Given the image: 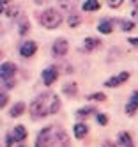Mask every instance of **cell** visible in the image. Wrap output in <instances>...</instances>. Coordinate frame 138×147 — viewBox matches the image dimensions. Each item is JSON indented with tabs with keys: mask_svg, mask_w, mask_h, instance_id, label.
I'll return each mask as SVG.
<instances>
[{
	"mask_svg": "<svg viewBox=\"0 0 138 147\" xmlns=\"http://www.w3.org/2000/svg\"><path fill=\"white\" fill-rule=\"evenodd\" d=\"M51 131H53V126H44L37 133L34 147H51Z\"/></svg>",
	"mask_w": 138,
	"mask_h": 147,
	"instance_id": "obj_5",
	"label": "cell"
},
{
	"mask_svg": "<svg viewBox=\"0 0 138 147\" xmlns=\"http://www.w3.org/2000/svg\"><path fill=\"white\" fill-rule=\"evenodd\" d=\"M101 46V39L99 37H87L83 41V50L85 51H92L96 48H99Z\"/></svg>",
	"mask_w": 138,
	"mask_h": 147,
	"instance_id": "obj_15",
	"label": "cell"
},
{
	"mask_svg": "<svg viewBox=\"0 0 138 147\" xmlns=\"http://www.w3.org/2000/svg\"><path fill=\"white\" fill-rule=\"evenodd\" d=\"M113 23H115V20L106 18V20H103V22H99L98 30L101 34H110V32H113Z\"/></svg>",
	"mask_w": 138,
	"mask_h": 147,
	"instance_id": "obj_14",
	"label": "cell"
},
{
	"mask_svg": "<svg viewBox=\"0 0 138 147\" xmlns=\"http://www.w3.org/2000/svg\"><path fill=\"white\" fill-rule=\"evenodd\" d=\"M103 147H115V144H113L112 140H104V142H103Z\"/></svg>",
	"mask_w": 138,
	"mask_h": 147,
	"instance_id": "obj_30",
	"label": "cell"
},
{
	"mask_svg": "<svg viewBox=\"0 0 138 147\" xmlns=\"http://www.w3.org/2000/svg\"><path fill=\"white\" fill-rule=\"evenodd\" d=\"M16 147H25V145H21V144H20V145H16Z\"/></svg>",
	"mask_w": 138,
	"mask_h": 147,
	"instance_id": "obj_32",
	"label": "cell"
},
{
	"mask_svg": "<svg viewBox=\"0 0 138 147\" xmlns=\"http://www.w3.org/2000/svg\"><path fill=\"white\" fill-rule=\"evenodd\" d=\"M136 110H138V90H135L131 94L129 101H127V105H126V113L127 115H135Z\"/></svg>",
	"mask_w": 138,
	"mask_h": 147,
	"instance_id": "obj_11",
	"label": "cell"
},
{
	"mask_svg": "<svg viewBox=\"0 0 138 147\" xmlns=\"http://www.w3.org/2000/svg\"><path fill=\"white\" fill-rule=\"evenodd\" d=\"M119 144H120L122 147H135L133 138H131V135L127 133V131H120V133H119Z\"/></svg>",
	"mask_w": 138,
	"mask_h": 147,
	"instance_id": "obj_19",
	"label": "cell"
},
{
	"mask_svg": "<svg viewBox=\"0 0 138 147\" xmlns=\"http://www.w3.org/2000/svg\"><path fill=\"white\" fill-rule=\"evenodd\" d=\"M41 78H42V83H44L46 87L53 85V83H55V80L59 78V67H57V66H48L44 71L41 73Z\"/></svg>",
	"mask_w": 138,
	"mask_h": 147,
	"instance_id": "obj_6",
	"label": "cell"
},
{
	"mask_svg": "<svg viewBox=\"0 0 138 147\" xmlns=\"http://www.w3.org/2000/svg\"><path fill=\"white\" fill-rule=\"evenodd\" d=\"M60 110V98L57 96V94H53V99H51V108H50V115L57 113Z\"/></svg>",
	"mask_w": 138,
	"mask_h": 147,
	"instance_id": "obj_22",
	"label": "cell"
},
{
	"mask_svg": "<svg viewBox=\"0 0 138 147\" xmlns=\"http://www.w3.org/2000/svg\"><path fill=\"white\" fill-rule=\"evenodd\" d=\"M16 64L13 62H2L0 66V78H2V89L11 90L16 83Z\"/></svg>",
	"mask_w": 138,
	"mask_h": 147,
	"instance_id": "obj_2",
	"label": "cell"
},
{
	"mask_svg": "<svg viewBox=\"0 0 138 147\" xmlns=\"http://www.w3.org/2000/svg\"><path fill=\"white\" fill-rule=\"evenodd\" d=\"M101 7V4L98 2V0H85V2H81V9L83 11H98V9Z\"/></svg>",
	"mask_w": 138,
	"mask_h": 147,
	"instance_id": "obj_21",
	"label": "cell"
},
{
	"mask_svg": "<svg viewBox=\"0 0 138 147\" xmlns=\"http://www.w3.org/2000/svg\"><path fill=\"white\" fill-rule=\"evenodd\" d=\"M127 80H129V73H127V71H122V73H119V75H113V76H110L108 80H104V87L113 89V87L122 85V83L127 82Z\"/></svg>",
	"mask_w": 138,
	"mask_h": 147,
	"instance_id": "obj_8",
	"label": "cell"
},
{
	"mask_svg": "<svg viewBox=\"0 0 138 147\" xmlns=\"http://www.w3.org/2000/svg\"><path fill=\"white\" fill-rule=\"evenodd\" d=\"M51 99L53 94L51 92H42L30 103V115L32 119H42L50 115V108H51Z\"/></svg>",
	"mask_w": 138,
	"mask_h": 147,
	"instance_id": "obj_1",
	"label": "cell"
},
{
	"mask_svg": "<svg viewBox=\"0 0 138 147\" xmlns=\"http://www.w3.org/2000/svg\"><path fill=\"white\" fill-rule=\"evenodd\" d=\"M120 4H124L122 0H110V2H108V5H110L112 9H117V7H120Z\"/></svg>",
	"mask_w": 138,
	"mask_h": 147,
	"instance_id": "obj_27",
	"label": "cell"
},
{
	"mask_svg": "<svg viewBox=\"0 0 138 147\" xmlns=\"http://www.w3.org/2000/svg\"><path fill=\"white\" fill-rule=\"evenodd\" d=\"M7 105V94H5V90H2V96H0V107H5Z\"/></svg>",
	"mask_w": 138,
	"mask_h": 147,
	"instance_id": "obj_28",
	"label": "cell"
},
{
	"mask_svg": "<svg viewBox=\"0 0 138 147\" xmlns=\"http://www.w3.org/2000/svg\"><path fill=\"white\" fill-rule=\"evenodd\" d=\"M135 4V9H133V16H136L138 18V2H133Z\"/></svg>",
	"mask_w": 138,
	"mask_h": 147,
	"instance_id": "obj_31",
	"label": "cell"
},
{
	"mask_svg": "<svg viewBox=\"0 0 138 147\" xmlns=\"http://www.w3.org/2000/svg\"><path fill=\"white\" fill-rule=\"evenodd\" d=\"M25 138H27L25 126L23 124H18V126H14V128H13V131L5 136V147H11V145H14V144H21Z\"/></svg>",
	"mask_w": 138,
	"mask_h": 147,
	"instance_id": "obj_4",
	"label": "cell"
},
{
	"mask_svg": "<svg viewBox=\"0 0 138 147\" xmlns=\"http://www.w3.org/2000/svg\"><path fill=\"white\" fill-rule=\"evenodd\" d=\"M119 25H120V28L124 30V32H129V30H133V28H135V23L131 22V20H120Z\"/></svg>",
	"mask_w": 138,
	"mask_h": 147,
	"instance_id": "obj_23",
	"label": "cell"
},
{
	"mask_svg": "<svg viewBox=\"0 0 138 147\" xmlns=\"http://www.w3.org/2000/svg\"><path fill=\"white\" fill-rule=\"evenodd\" d=\"M98 112H96V107H92V105H87V107H83L80 110H76V117H87V115H96Z\"/></svg>",
	"mask_w": 138,
	"mask_h": 147,
	"instance_id": "obj_20",
	"label": "cell"
},
{
	"mask_svg": "<svg viewBox=\"0 0 138 147\" xmlns=\"http://www.w3.org/2000/svg\"><path fill=\"white\" fill-rule=\"evenodd\" d=\"M36 51H37V45L34 41H25V43L20 46V55L25 57V59H30L32 55H36Z\"/></svg>",
	"mask_w": 138,
	"mask_h": 147,
	"instance_id": "obj_10",
	"label": "cell"
},
{
	"mask_svg": "<svg viewBox=\"0 0 138 147\" xmlns=\"http://www.w3.org/2000/svg\"><path fill=\"white\" fill-rule=\"evenodd\" d=\"M87 99L89 101H106V96L103 92H94V94H89Z\"/></svg>",
	"mask_w": 138,
	"mask_h": 147,
	"instance_id": "obj_25",
	"label": "cell"
},
{
	"mask_svg": "<svg viewBox=\"0 0 138 147\" xmlns=\"http://www.w3.org/2000/svg\"><path fill=\"white\" fill-rule=\"evenodd\" d=\"M9 20H16V22H18V20L21 18V7L20 5H16V4H9V7H7V11L4 13Z\"/></svg>",
	"mask_w": 138,
	"mask_h": 147,
	"instance_id": "obj_12",
	"label": "cell"
},
{
	"mask_svg": "<svg viewBox=\"0 0 138 147\" xmlns=\"http://www.w3.org/2000/svg\"><path fill=\"white\" fill-rule=\"evenodd\" d=\"M96 121H98L101 126H106V124H108V117H106L104 113H99V112L96 113Z\"/></svg>",
	"mask_w": 138,
	"mask_h": 147,
	"instance_id": "obj_26",
	"label": "cell"
},
{
	"mask_svg": "<svg viewBox=\"0 0 138 147\" xmlns=\"http://www.w3.org/2000/svg\"><path fill=\"white\" fill-rule=\"evenodd\" d=\"M73 131H74V136H76L78 140H81V138H85V136H87L89 126L85 124V122H76V124H74V128H73Z\"/></svg>",
	"mask_w": 138,
	"mask_h": 147,
	"instance_id": "obj_13",
	"label": "cell"
},
{
	"mask_svg": "<svg viewBox=\"0 0 138 147\" xmlns=\"http://www.w3.org/2000/svg\"><path fill=\"white\" fill-rule=\"evenodd\" d=\"M127 43H129V45H133V46H136V48H138V37H129V39H127Z\"/></svg>",
	"mask_w": 138,
	"mask_h": 147,
	"instance_id": "obj_29",
	"label": "cell"
},
{
	"mask_svg": "<svg viewBox=\"0 0 138 147\" xmlns=\"http://www.w3.org/2000/svg\"><path fill=\"white\" fill-rule=\"evenodd\" d=\"M62 92L66 94L67 98H74V96H76V94H78V85H76V83H74V82H67L66 85L62 87Z\"/></svg>",
	"mask_w": 138,
	"mask_h": 147,
	"instance_id": "obj_18",
	"label": "cell"
},
{
	"mask_svg": "<svg viewBox=\"0 0 138 147\" xmlns=\"http://www.w3.org/2000/svg\"><path fill=\"white\" fill-rule=\"evenodd\" d=\"M53 142L57 144V147H69L71 145V142H69V136H67V133L64 131L62 128H53Z\"/></svg>",
	"mask_w": 138,
	"mask_h": 147,
	"instance_id": "obj_9",
	"label": "cell"
},
{
	"mask_svg": "<svg viewBox=\"0 0 138 147\" xmlns=\"http://www.w3.org/2000/svg\"><path fill=\"white\" fill-rule=\"evenodd\" d=\"M30 32V22H28V18L27 16H21L18 20V34L20 36H25Z\"/></svg>",
	"mask_w": 138,
	"mask_h": 147,
	"instance_id": "obj_17",
	"label": "cell"
},
{
	"mask_svg": "<svg viewBox=\"0 0 138 147\" xmlns=\"http://www.w3.org/2000/svg\"><path fill=\"white\" fill-rule=\"evenodd\" d=\"M23 112H25V103H23V101H18V103H14L13 107H11L9 117H11V119H16V117H20Z\"/></svg>",
	"mask_w": 138,
	"mask_h": 147,
	"instance_id": "obj_16",
	"label": "cell"
},
{
	"mask_svg": "<svg viewBox=\"0 0 138 147\" xmlns=\"http://www.w3.org/2000/svg\"><path fill=\"white\" fill-rule=\"evenodd\" d=\"M67 50H69V43H67V39H64V37H59L53 41V46H51V53L55 55V57H64L67 53Z\"/></svg>",
	"mask_w": 138,
	"mask_h": 147,
	"instance_id": "obj_7",
	"label": "cell"
},
{
	"mask_svg": "<svg viewBox=\"0 0 138 147\" xmlns=\"http://www.w3.org/2000/svg\"><path fill=\"white\" fill-rule=\"evenodd\" d=\"M81 23V18L78 16V14H69L67 16V25H71V27H78Z\"/></svg>",
	"mask_w": 138,
	"mask_h": 147,
	"instance_id": "obj_24",
	"label": "cell"
},
{
	"mask_svg": "<svg viewBox=\"0 0 138 147\" xmlns=\"http://www.w3.org/2000/svg\"><path fill=\"white\" fill-rule=\"evenodd\" d=\"M39 23L44 27V28H48V30H53V28L60 27V23H62V14L57 11V9L50 7V9H46V11L41 13Z\"/></svg>",
	"mask_w": 138,
	"mask_h": 147,
	"instance_id": "obj_3",
	"label": "cell"
}]
</instances>
